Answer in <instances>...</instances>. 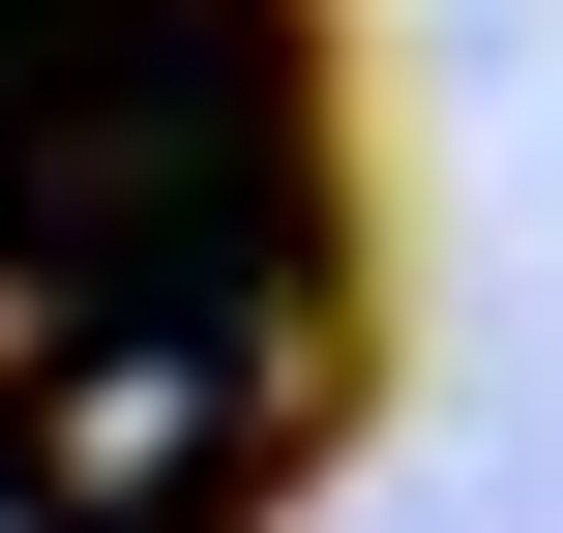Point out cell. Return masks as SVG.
<instances>
[{"label": "cell", "mask_w": 563, "mask_h": 533, "mask_svg": "<svg viewBox=\"0 0 563 533\" xmlns=\"http://www.w3.org/2000/svg\"><path fill=\"white\" fill-rule=\"evenodd\" d=\"M356 415L327 0H0V533H267Z\"/></svg>", "instance_id": "obj_1"}]
</instances>
